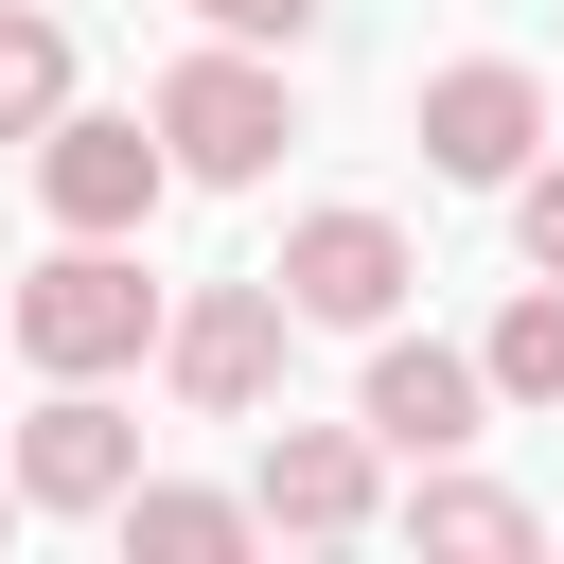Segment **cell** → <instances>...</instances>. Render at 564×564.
<instances>
[{
	"label": "cell",
	"instance_id": "obj_1",
	"mask_svg": "<svg viewBox=\"0 0 564 564\" xmlns=\"http://www.w3.org/2000/svg\"><path fill=\"white\" fill-rule=\"evenodd\" d=\"M0 335H18L35 370H123V352L159 335V282L123 264V229H70V247H53V264L0 300Z\"/></svg>",
	"mask_w": 564,
	"mask_h": 564
},
{
	"label": "cell",
	"instance_id": "obj_2",
	"mask_svg": "<svg viewBox=\"0 0 564 564\" xmlns=\"http://www.w3.org/2000/svg\"><path fill=\"white\" fill-rule=\"evenodd\" d=\"M141 123H159V159H176V176H212V194H229V176H264V159L300 141V106H282V70H264L247 35H229V53H176Z\"/></svg>",
	"mask_w": 564,
	"mask_h": 564
},
{
	"label": "cell",
	"instance_id": "obj_3",
	"mask_svg": "<svg viewBox=\"0 0 564 564\" xmlns=\"http://www.w3.org/2000/svg\"><path fill=\"white\" fill-rule=\"evenodd\" d=\"M264 282H282V317H317V335H388V300H405L423 264H405V229H388V212H300Z\"/></svg>",
	"mask_w": 564,
	"mask_h": 564
},
{
	"label": "cell",
	"instance_id": "obj_4",
	"mask_svg": "<svg viewBox=\"0 0 564 564\" xmlns=\"http://www.w3.org/2000/svg\"><path fill=\"white\" fill-rule=\"evenodd\" d=\"M282 282H212V300H176L159 317V370H176V405H212V423H247L264 388H282Z\"/></svg>",
	"mask_w": 564,
	"mask_h": 564
},
{
	"label": "cell",
	"instance_id": "obj_5",
	"mask_svg": "<svg viewBox=\"0 0 564 564\" xmlns=\"http://www.w3.org/2000/svg\"><path fill=\"white\" fill-rule=\"evenodd\" d=\"M35 194H53V229H141V212L176 194V159H159V123L53 106V123H35Z\"/></svg>",
	"mask_w": 564,
	"mask_h": 564
},
{
	"label": "cell",
	"instance_id": "obj_6",
	"mask_svg": "<svg viewBox=\"0 0 564 564\" xmlns=\"http://www.w3.org/2000/svg\"><path fill=\"white\" fill-rule=\"evenodd\" d=\"M141 476V423L106 405V370H53V405L18 423V511H123Z\"/></svg>",
	"mask_w": 564,
	"mask_h": 564
},
{
	"label": "cell",
	"instance_id": "obj_7",
	"mask_svg": "<svg viewBox=\"0 0 564 564\" xmlns=\"http://www.w3.org/2000/svg\"><path fill=\"white\" fill-rule=\"evenodd\" d=\"M529 141H546V88L511 70V53H458V70H423V159L441 176H529Z\"/></svg>",
	"mask_w": 564,
	"mask_h": 564
},
{
	"label": "cell",
	"instance_id": "obj_8",
	"mask_svg": "<svg viewBox=\"0 0 564 564\" xmlns=\"http://www.w3.org/2000/svg\"><path fill=\"white\" fill-rule=\"evenodd\" d=\"M476 405H494V388H476V352H441V335H388V352H370V388H352V423H370L388 458H458V441H476Z\"/></svg>",
	"mask_w": 564,
	"mask_h": 564
},
{
	"label": "cell",
	"instance_id": "obj_9",
	"mask_svg": "<svg viewBox=\"0 0 564 564\" xmlns=\"http://www.w3.org/2000/svg\"><path fill=\"white\" fill-rule=\"evenodd\" d=\"M247 511L300 529V546H352V529H370V423H282L264 476H247Z\"/></svg>",
	"mask_w": 564,
	"mask_h": 564
},
{
	"label": "cell",
	"instance_id": "obj_10",
	"mask_svg": "<svg viewBox=\"0 0 564 564\" xmlns=\"http://www.w3.org/2000/svg\"><path fill=\"white\" fill-rule=\"evenodd\" d=\"M247 529H264L247 494H176V476H123V546H141V564H229Z\"/></svg>",
	"mask_w": 564,
	"mask_h": 564
},
{
	"label": "cell",
	"instance_id": "obj_11",
	"mask_svg": "<svg viewBox=\"0 0 564 564\" xmlns=\"http://www.w3.org/2000/svg\"><path fill=\"white\" fill-rule=\"evenodd\" d=\"M476 388H494V405H564V282H529V300L494 317V352H476Z\"/></svg>",
	"mask_w": 564,
	"mask_h": 564
},
{
	"label": "cell",
	"instance_id": "obj_12",
	"mask_svg": "<svg viewBox=\"0 0 564 564\" xmlns=\"http://www.w3.org/2000/svg\"><path fill=\"white\" fill-rule=\"evenodd\" d=\"M405 529H423V546H476V564H511V546H529V511H511L494 476H423V511H405Z\"/></svg>",
	"mask_w": 564,
	"mask_h": 564
},
{
	"label": "cell",
	"instance_id": "obj_13",
	"mask_svg": "<svg viewBox=\"0 0 564 564\" xmlns=\"http://www.w3.org/2000/svg\"><path fill=\"white\" fill-rule=\"evenodd\" d=\"M53 106H70V35L53 18H0V141H35Z\"/></svg>",
	"mask_w": 564,
	"mask_h": 564
},
{
	"label": "cell",
	"instance_id": "obj_14",
	"mask_svg": "<svg viewBox=\"0 0 564 564\" xmlns=\"http://www.w3.org/2000/svg\"><path fill=\"white\" fill-rule=\"evenodd\" d=\"M511 229H529V282H564V159L511 176Z\"/></svg>",
	"mask_w": 564,
	"mask_h": 564
},
{
	"label": "cell",
	"instance_id": "obj_15",
	"mask_svg": "<svg viewBox=\"0 0 564 564\" xmlns=\"http://www.w3.org/2000/svg\"><path fill=\"white\" fill-rule=\"evenodd\" d=\"M194 18H212V35H247V53H300L335 0H194Z\"/></svg>",
	"mask_w": 564,
	"mask_h": 564
},
{
	"label": "cell",
	"instance_id": "obj_16",
	"mask_svg": "<svg viewBox=\"0 0 564 564\" xmlns=\"http://www.w3.org/2000/svg\"><path fill=\"white\" fill-rule=\"evenodd\" d=\"M0 529H18V476H0Z\"/></svg>",
	"mask_w": 564,
	"mask_h": 564
}]
</instances>
